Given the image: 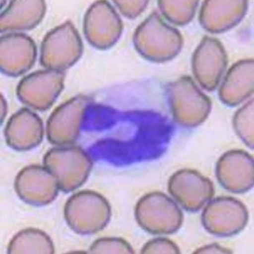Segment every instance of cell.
Listing matches in <instances>:
<instances>
[{
	"label": "cell",
	"instance_id": "cell-1",
	"mask_svg": "<svg viewBox=\"0 0 254 254\" xmlns=\"http://www.w3.org/2000/svg\"><path fill=\"white\" fill-rule=\"evenodd\" d=\"M134 42L141 56L156 62L168 61L177 56L183 43L177 29L168 25L155 12L136 29Z\"/></svg>",
	"mask_w": 254,
	"mask_h": 254
},
{
	"label": "cell",
	"instance_id": "cell-2",
	"mask_svg": "<svg viewBox=\"0 0 254 254\" xmlns=\"http://www.w3.org/2000/svg\"><path fill=\"white\" fill-rule=\"evenodd\" d=\"M64 217L68 226L75 233L90 235L104 229L110 221L111 208L107 199L99 193L81 190L66 201Z\"/></svg>",
	"mask_w": 254,
	"mask_h": 254
},
{
	"label": "cell",
	"instance_id": "cell-3",
	"mask_svg": "<svg viewBox=\"0 0 254 254\" xmlns=\"http://www.w3.org/2000/svg\"><path fill=\"white\" fill-rule=\"evenodd\" d=\"M45 167L55 176L60 189L64 192L79 188L91 173L92 162L79 146H60L49 150L44 156Z\"/></svg>",
	"mask_w": 254,
	"mask_h": 254
},
{
	"label": "cell",
	"instance_id": "cell-4",
	"mask_svg": "<svg viewBox=\"0 0 254 254\" xmlns=\"http://www.w3.org/2000/svg\"><path fill=\"white\" fill-rule=\"evenodd\" d=\"M136 222L144 231L153 234H170L182 226L184 215L167 195L153 192L144 195L136 203Z\"/></svg>",
	"mask_w": 254,
	"mask_h": 254
},
{
	"label": "cell",
	"instance_id": "cell-5",
	"mask_svg": "<svg viewBox=\"0 0 254 254\" xmlns=\"http://www.w3.org/2000/svg\"><path fill=\"white\" fill-rule=\"evenodd\" d=\"M174 119L189 128L201 125L211 109V102L189 76L181 77L168 87Z\"/></svg>",
	"mask_w": 254,
	"mask_h": 254
},
{
	"label": "cell",
	"instance_id": "cell-6",
	"mask_svg": "<svg viewBox=\"0 0 254 254\" xmlns=\"http://www.w3.org/2000/svg\"><path fill=\"white\" fill-rule=\"evenodd\" d=\"M82 43L74 26L67 21L47 33L41 49V63L47 69L66 70L79 60Z\"/></svg>",
	"mask_w": 254,
	"mask_h": 254
},
{
	"label": "cell",
	"instance_id": "cell-7",
	"mask_svg": "<svg viewBox=\"0 0 254 254\" xmlns=\"http://www.w3.org/2000/svg\"><path fill=\"white\" fill-rule=\"evenodd\" d=\"M248 218L245 205L229 196L212 199L202 214L204 228L209 233L221 237H231L240 233L246 227Z\"/></svg>",
	"mask_w": 254,
	"mask_h": 254
},
{
	"label": "cell",
	"instance_id": "cell-8",
	"mask_svg": "<svg viewBox=\"0 0 254 254\" xmlns=\"http://www.w3.org/2000/svg\"><path fill=\"white\" fill-rule=\"evenodd\" d=\"M65 75L62 71L47 69L37 71L24 77L17 89L18 99L32 109H50L60 95Z\"/></svg>",
	"mask_w": 254,
	"mask_h": 254
},
{
	"label": "cell",
	"instance_id": "cell-9",
	"mask_svg": "<svg viewBox=\"0 0 254 254\" xmlns=\"http://www.w3.org/2000/svg\"><path fill=\"white\" fill-rule=\"evenodd\" d=\"M168 190L181 206L192 212L201 209L215 192L211 180L197 171L189 169L180 170L171 177Z\"/></svg>",
	"mask_w": 254,
	"mask_h": 254
},
{
	"label": "cell",
	"instance_id": "cell-10",
	"mask_svg": "<svg viewBox=\"0 0 254 254\" xmlns=\"http://www.w3.org/2000/svg\"><path fill=\"white\" fill-rule=\"evenodd\" d=\"M89 104V97L78 96L57 107L47 122L49 141L60 146L74 143L79 135L82 121Z\"/></svg>",
	"mask_w": 254,
	"mask_h": 254
},
{
	"label": "cell",
	"instance_id": "cell-11",
	"mask_svg": "<svg viewBox=\"0 0 254 254\" xmlns=\"http://www.w3.org/2000/svg\"><path fill=\"white\" fill-rule=\"evenodd\" d=\"M14 189L18 197L33 206H44L52 202L57 196V180L45 167L28 166L17 175Z\"/></svg>",
	"mask_w": 254,
	"mask_h": 254
},
{
	"label": "cell",
	"instance_id": "cell-12",
	"mask_svg": "<svg viewBox=\"0 0 254 254\" xmlns=\"http://www.w3.org/2000/svg\"><path fill=\"white\" fill-rule=\"evenodd\" d=\"M122 23L119 14L107 1H97L90 7L84 18L87 40L100 50L114 45L121 35Z\"/></svg>",
	"mask_w": 254,
	"mask_h": 254
},
{
	"label": "cell",
	"instance_id": "cell-13",
	"mask_svg": "<svg viewBox=\"0 0 254 254\" xmlns=\"http://www.w3.org/2000/svg\"><path fill=\"white\" fill-rule=\"evenodd\" d=\"M225 50L217 39L204 37L192 59L194 75L199 84L209 91L217 87L227 65Z\"/></svg>",
	"mask_w": 254,
	"mask_h": 254
},
{
	"label": "cell",
	"instance_id": "cell-14",
	"mask_svg": "<svg viewBox=\"0 0 254 254\" xmlns=\"http://www.w3.org/2000/svg\"><path fill=\"white\" fill-rule=\"evenodd\" d=\"M253 156L243 150H232L221 156L216 165V176L222 187L234 193L248 191L254 184Z\"/></svg>",
	"mask_w": 254,
	"mask_h": 254
},
{
	"label": "cell",
	"instance_id": "cell-15",
	"mask_svg": "<svg viewBox=\"0 0 254 254\" xmlns=\"http://www.w3.org/2000/svg\"><path fill=\"white\" fill-rule=\"evenodd\" d=\"M0 67L3 74L18 76L34 65L37 48L32 38L23 33H10L0 40Z\"/></svg>",
	"mask_w": 254,
	"mask_h": 254
},
{
	"label": "cell",
	"instance_id": "cell-16",
	"mask_svg": "<svg viewBox=\"0 0 254 254\" xmlns=\"http://www.w3.org/2000/svg\"><path fill=\"white\" fill-rule=\"evenodd\" d=\"M43 135V125L40 117L26 108L11 117L4 129L7 144L18 151L36 148L41 143Z\"/></svg>",
	"mask_w": 254,
	"mask_h": 254
},
{
	"label": "cell",
	"instance_id": "cell-17",
	"mask_svg": "<svg viewBox=\"0 0 254 254\" xmlns=\"http://www.w3.org/2000/svg\"><path fill=\"white\" fill-rule=\"evenodd\" d=\"M246 1H206L202 6L199 21L211 33H221L241 22L246 13Z\"/></svg>",
	"mask_w": 254,
	"mask_h": 254
},
{
	"label": "cell",
	"instance_id": "cell-18",
	"mask_svg": "<svg viewBox=\"0 0 254 254\" xmlns=\"http://www.w3.org/2000/svg\"><path fill=\"white\" fill-rule=\"evenodd\" d=\"M254 61H239L233 65L224 78L219 97L224 104L236 106L254 92Z\"/></svg>",
	"mask_w": 254,
	"mask_h": 254
},
{
	"label": "cell",
	"instance_id": "cell-19",
	"mask_svg": "<svg viewBox=\"0 0 254 254\" xmlns=\"http://www.w3.org/2000/svg\"><path fill=\"white\" fill-rule=\"evenodd\" d=\"M46 11L44 1H12L1 14V32L29 30L42 20Z\"/></svg>",
	"mask_w": 254,
	"mask_h": 254
},
{
	"label": "cell",
	"instance_id": "cell-20",
	"mask_svg": "<svg viewBox=\"0 0 254 254\" xmlns=\"http://www.w3.org/2000/svg\"><path fill=\"white\" fill-rule=\"evenodd\" d=\"M9 254H46L55 253V246L50 236L40 229L26 228L19 231L9 242Z\"/></svg>",
	"mask_w": 254,
	"mask_h": 254
},
{
	"label": "cell",
	"instance_id": "cell-21",
	"mask_svg": "<svg viewBox=\"0 0 254 254\" xmlns=\"http://www.w3.org/2000/svg\"><path fill=\"white\" fill-rule=\"evenodd\" d=\"M198 3L197 1H160L159 6L168 20L179 25H184L193 17Z\"/></svg>",
	"mask_w": 254,
	"mask_h": 254
},
{
	"label": "cell",
	"instance_id": "cell-22",
	"mask_svg": "<svg viewBox=\"0 0 254 254\" xmlns=\"http://www.w3.org/2000/svg\"><path fill=\"white\" fill-rule=\"evenodd\" d=\"M254 99L239 109L233 119L236 132L248 147L253 149L254 138Z\"/></svg>",
	"mask_w": 254,
	"mask_h": 254
},
{
	"label": "cell",
	"instance_id": "cell-23",
	"mask_svg": "<svg viewBox=\"0 0 254 254\" xmlns=\"http://www.w3.org/2000/svg\"><path fill=\"white\" fill-rule=\"evenodd\" d=\"M90 254H134L130 244L120 238H102L92 243Z\"/></svg>",
	"mask_w": 254,
	"mask_h": 254
},
{
	"label": "cell",
	"instance_id": "cell-24",
	"mask_svg": "<svg viewBox=\"0 0 254 254\" xmlns=\"http://www.w3.org/2000/svg\"><path fill=\"white\" fill-rule=\"evenodd\" d=\"M141 254H180L177 244L169 239L158 238L146 243L141 251Z\"/></svg>",
	"mask_w": 254,
	"mask_h": 254
},
{
	"label": "cell",
	"instance_id": "cell-25",
	"mask_svg": "<svg viewBox=\"0 0 254 254\" xmlns=\"http://www.w3.org/2000/svg\"><path fill=\"white\" fill-rule=\"evenodd\" d=\"M114 2L121 13L127 17L130 18L137 17L144 10L148 4V1H115Z\"/></svg>",
	"mask_w": 254,
	"mask_h": 254
},
{
	"label": "cell",
	"instance_id": "cell-26",
	"mask_svg": "<svg viewBox=\"0 0 254 254\" xmlns=\"http://www.w3.org/2000/svg\"><path fill=\"white\" fill-rule=\"evenodd\" d=\"M232 252L225 248L220 246L217 244H209L200 248L193 254H232Z\"/></svg>",
	"mask_w": 254,
	"mask_h": 254
},
{
	"label": "cell",
	"instance_id": "cell-27",
	"mask_svg": "<svg viewBox=\"0 0 254 254\" xmlns=\"http://www.w3.org/2000/svg\"><path fill=\"white\" fill-rule=\"evenodd\" d=\"M7 104L5 100H4L3 96H1V122L4 120L7 113Z\"/></svg>",
	"mask_w": 254,
	"mask_h": 254
}]
</instances>
